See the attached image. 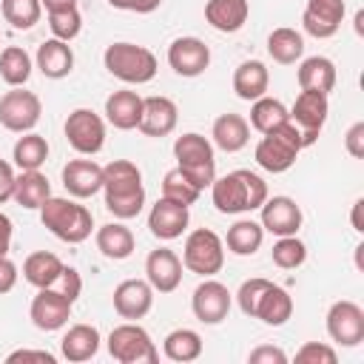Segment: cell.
<instances>
[{"label": "cell", "mask_w": 364, "mask_h": 364, "mask_svg": "<svg viewBox=\"0 0 364 364\" xmlns=\"http://www.w3.org/2000/svg\"><path fill=\"white\" fill-rule=\"evenodd\" d=\"M102 191L105 208L117 219H134L145 208L142 171L131 159H111L108 165H102Z\"/></svg>", "instance_id": "cell-1"}, {"label": "cell", "mask_w": 364, "mask_h": 364, "mask_svg": "<svg viewBox=\"0 0 364 364\" xmlns=\"http://www.w3.org/2000/svg\"><path fill=\"white\" fill-rule=\"evenodd\" d=\"M210 199L219 213H230V216L250 213V210H259L262 202L267 199V182L247 168H236V171L213 179Z\"/></svg>", "instance_id": "cell-2"}, {"label": "cell", "mask_w": 364, "mask_h": 364, "mask_svg": "<svg viewBox=\"0 0 364 364\" xmlns=\"http://www.w3.org/2000/svg\"><path fill=\"white\" fill-rule=\"evenodd\" d=\"M40 222L51 236H57L65 245H80L94 230L91 210L85 205H77L74 199H65V196H48L40 205Z\"/></svg>", "instance_id": "cell-3"}, {"label": "cell", "mask_w": 364, "mask_h": 364, "mask_svg": "<svg viewBox=\"0 0 364 364\" xmlns=\"http://www.w3.org/2000/svg\"><path fill=\"white\" fill-rule=\"evenodd\" d=\"M105 71L125 85H145L156 77V54L136 43H111L102 54Z\"/></svg>", "instance_id": "cell-4"}, {"label": "cell", "mask_w": 364, "mask_h": 364, "mask_svg": "<svg viewBox=\"0 0 364 364\" xmlns=\"http://www.w3.org/2000/svg\"><path fill=\"white\" fill-rule=\"evenodd\" d=\"M304 151V142H301V131L296 128V122H284L267 134H262L253 156H256V165L267 173H284L296 165L299 154Z\"/></svg>", "instance_id": "cell-5"}, {"label": "cell", "mask_w": 364, "mask_h": 364, "mask_svg": "<svg viewBox=\"0 0 364 364\" xmlns=\"http://www.w3.org/2000/svg\"><path fill=\"white\" fill-rule=\"evenodd\" d=\"M173 156H176V168L199 188H210L216 179V156H213V142L196 131H188L182 136H176L173 142Z\"/></svg>", "instance_id": "cell-6"}, {"label": "cell", "mask_w": 364, "mask_h": 364, "mask_svg": "<svg viewBox=\"0 0 364 364\" xmlns=\"http://www.w3.org/2000/svg\"><path fill=\"white\" fill-rule=\"evenodd\" d=\"M222 264H225V242L219 239V233H213L210 228L191 230L182 245V267L208 279V276H216Z\"/></svg>", "instance_id": "cell-7"}, {"label": "cell", "mask_w": 364, "mask_h": 364, "mask_svg": "<svg viewBox=\"0 0 364 364\" xmlns=\"http://www.w3.org/2000/svg\"><path fill=\"white\" fill-rule=\"evenodd\" d=\"M108 353L119 364H156L159 361V350L151 341V333L139 327L136 321L117 324L108 333Z\"/></svg>", "instance_id": "cell-8"}, {"label": "cell", "mask_w": 364, "mask_h": 364, "mask_svg": "<svg viewBox=\"0 0 364 364\" xmlns=\"http://www.w3.org/2000/svg\"><path fill=\"white\" fill-rule=\"evenodd\" d=\"M43 102L34 91H26L23 85L6 91L0 97V125L11 134H26L40 122Z\"/></svg>", "instance_id": "cell-9"}, {"label": "cell", "mask_w": 364, "mask_h": 364, "mask_svg": "<svg viewBox=\"0 0 364 364\" xmlns=\"http://www.w3.org/2000/svg\"><path fill=\"white\" fill-rule=\"evenodd\" d=\"M68 145L82 154V156H94L102 151L105 145V122L100 114H94L91 108H74L63 125Z\"/></svg>", "instance_id": "cell-10"}, {"label": "cell", "mask_w": 364, "mask_h": 364, "mask_svg": "<svg viewBox=\"0 0 364 364\" xmlns=\"http://www.w3.org/2000/svg\"><path fill=\"white\" fill-rule=\"evenodd\" d=\"M327 114H330V102H327V94L321 91H301L290 108V122H296V128L301 131V142L304 148H310L324 122H327Z\"/></svg>", "instance_id": "cell-11"}, {"label": "cell", "mask_w": 364, "mask_h": 364, "mask_svg": "<svg viewBox=\"0 0 364 364\" xmlns=\"http://www.w3.org/2000/svg\"><path fill=\"white\" fill-rule=\"evenodd\" d=\"M71 307H74V301H68L57 287H40L37 296L31 299L28 318H31V324L37 330L54 333V330H63L68 324Z\"/></svg>", "instance_id": "cell-12"}, {"label": "cell", "mask_w": 364, "mask_h": 364, "mask_svg": "<svg viewBox=\"0 0 364 364\" xmlns=\"http://www.w3.org/2000/svg\"><path fill=\"white\" fill-rule=\"evenodd\" d=\"M327 336L341 347H358L364 341V310L350 301H333L327 310Z\"/></svg>", "instance_id": "cell-13"}, {"label": "cell", "mask_w": 364, "mask_h": 364, "mask_svg": "<svg viewBox=\"0 0 364 364\" xmlns=\"http://www.w3.org/2000/svg\"><path fill=\"white\" fill-rule=\"evenodd\" d=\"M230 301H233V296H230L228 284L208 276L202 284H196V290L191 296V310L202 324H222L230 313Z\"/></svg>", "instance_id": "cell-14"}, {"label": "cell", "mask_w": 364, "mask_h": 364, "mask_svg": "<svg viewBox=\"0 0 364 364\" xmlns=\"http://www.w3.org/2000/svg\"><path fill=\"white\" fill-rule=\"evenodd\" d=\"M168 65L179 77H199L210 65V48L199 37H176L168 46Z\"/></svg>", "instance_id": "cell-15"}, {"label": "cell", "mask_w": 364, "mask_h": 364, "mask_svg": "<svg viewBox=\"0 0 364 364\" xmlns=\"http://www.w3.org/2000/svg\"><path fill=\"white\" fill-rule=\"evenodd\" d=\"M154 307V287L148 279H125L114 287V310L125 321H139Z\"/></svg>", "instance_id": "cell-16"}, {"label": "cell", "mask_w": 364, "mask_h": 364, "mask_svg": "<svg viewBox=\"0 0 364 364\" xmlns=\"http://www.w3.org/2000/svg\"><path fill=\"white\" fill-rule=\"evenodd\" d=\"M259 210H262L264 233H273V236H293V233H299V228L304 222L301 208L290 196H267Z\"/></svg>", "instance_id": "cell-17"}, {"label": "cell", "mask_w": 364, "mask_h": 364, "mask_svg": "<svg viewBox=\"0 0 364 364\" xmlns=\"http://www.w3.org/2000/svg\"><path fill=\"white\" fill-rule=\"evenodd\" d=\"M188 222H191V213L185 205L179 202H171V199H156V205H151V213H148V230L151 236H156L159 242H173L179 239L185 230H188Z\"/></svg>", "instance_id": "cell-18"}, {"label": "cell", "mask_w": 364, "mask_h": 364, "mask_svg": "<svg viewBox=\"0 0 364 364\" xmlns=\"http://www.w3.org/2000/svg\"><path fill=\"white\" fill-rule=\"evenodd\" d=\"M344 11H347L344 0H307L304 14H301V26L310 37L327 40L341 28Z\"/></svg>", "instance_id": "cell-19"}, {"label": "cell", "mask_w": 364, "mask_h": 364, "mask_svg": "<svg viewBox=\"0 0 364 364\" xmlns=\"http://www.w3.org/2000/svg\"><path fill=\"white\" fill-rule=\"evenodd\" d=\"M145 279L154 293H173L182 284V259L171 247H156L145 259Z\"/></svg>", "instance_id": "cell-20"}, {"label": "cell", "mask_w": 364, "mask_h": 364, "mask_svg": "<svg viewBox=\"0 0 364 364\" xmlns=\"http://www.w3.org/2000/svg\"><path fill=\"white\" fill-rule=\"evenodd\" d=\"M179 122V108L171 97H142V117H139V131L145 136H168L173 134Z\"/></svg>", "instance_id": "cell-21"}, {"label": "cell", "mask_w": 364, "mask_h": 364, "mask_svg": "<svg viewBox=\"0 0 364 364\" xmlns=\"http://www.w3.org/2000/svg\"><path fill=\"white\" fill-rule=\"evenodd\" d=\"M63 188L74 199H91L102 191V165L94 159H71L63 165Z\"/></svg>", "instance_id": "cell-22"}, {"label": "cell", "mask_w": 364, "mask_h": 364, "mask_svg": "<svg viewBox=\"0 0 364 364\" xmlns=\"http://www.w3.org/2000/svg\"><path fill=\"white\" fill-rule=\"evenodd\" d=\"M34 65L40 68L43 77H48V80H63V77H68V74L74 71V51H71V46H68L65 40L51 37V40H46V43L37 46Z\"/></svg>", "instance_id": "cell-23"}, {"label": "cell", "mask_w": 364, "mask_h": 364, "mask_svg": "<svg viewBox=\"0 0 364 364\" xmlns=\"http://www.w3.org/2000/svg\"><path fill=\"white\" fill-rule=\"evenodd\" d=\"M100 330L94 324H71L60 338V353L71 364H82L100 353Z\"/></svg>", "instance_id": "cell-24"}, {"label": "cell", "mask_w": 364, "mask_h": 364, "mask_svg": "<svg viewBox=\"0 0 364 364\" xmlns=\"http://www.w3.org/2000/svg\"><path fill=\"white\" fill-rule=\"evenodd\" d=\"M250 14V3L247 0H208L205 3V20L210 28L222 31V34H236Z\"/></svg>", "instance_id": "cell-25"}, {"label": "cell", "mask_w": 364, "mask_h": 364, "mask_svg": "<svg viewBox=\"0 0 364 364\" xmlns=\"http://www.w3.org/2000/svg\"><path fill=\"white\" fill-rule=\"evenodd\" d=\"M267 85H270V71L262 60H245L236 65L233 71V91L239 100L245 102H253L259 97L267 94Z\"/></svg>", "instance_id": "cell-26"}, {"label": "cell", "mask_w": 364, "mask_h": 364, "mask_svg": "<svg viewBox=\"0 0 364 364\" xmlns=\"http://www.w3.org/2000/svg\"><path fill=\"white\" fill-rule=\"evenodd\" d=\"M296 77H299V88L301 91H321V94H330L336 88V80H338L336 63L330 57H321V54L304 57Z\"/></svg>", "instance_id": "cell-27"}, {"label": "cell", "mask_w": 364, "mask_h": 364, "mask_svg": "<svg viewBox=\"0 0 364 364\" xmlns=\"http://www.w3.org/2000/svg\"><path fill=\"white\" fill-rule=\"evenodd\" d=\"M139 117H142V97L136 91H114L108 100H105V119L119 128V131H131L139 125Z\"/></svg>", "instance_id": "cell-28"}, {"label": "cell", "mask_w": 364, "mask_h": 364, "mask_svg": "<svg viewBox=\"0 0 364 364\" xmlns=\"http://www.w3.org/2000/svg\"><path fill=\"white\" fill-rule=\"evenodd\" d=\"M210 136H213V145L225 154H236L247 145L250 139V125L242 114H222L213 119V128H210Z\"/></svg>", "instance_id": "cell-29"}, {"label": "cell", "mask_w": 364, "mask_h": 364, "mask_svg": "<svg viewBox=\"0 0 364 364\" xmlns=\"http://www.w3.org/2000/svg\"><path fill=\"white\" fill-rule=\"evenodd\" d=\"M60 273H63V262L51 250H34L23 262V279L28 284H34L37 290L40 287H54L57 279H60Z\"/></svg>", "instance_id": "cell-30"}, {"label": "cell", "mask_w": 364, "mask_h": 364, "mask_svg": "<svg viewBox=\"0 0 364 364\" xmlns=\"http://www.w3.org/2000/svg\"><path fill=\"white\" fill-rule=\"evenodd\" d=\"M134 233L131 228H125L122 222H108L102 228H97V250L111 259V262H122L134 253Z\"/></svg>", "instance_id": "cell-31"}, {"label": "cell", "mask_w": 364, "mask_h": 364, "mask_svg": "<svg viewBox=\"0 0 364 364\" xmlns=\"http://www.w3.org/2000/svg\"><path fill=\"white\" fill-rule=\"evenodd\" d=\"M51 196V182L46 179V173L40 171H20V176L14 179V193L11 199L26 208V210H40V205Z\"/></svg>", "instance_id": "cell-32"}, {"label": "cell", "mask_w": 364, "mask_h": 364, "mask_svg": "<svg viewBox=\"0 0 364 364\" xmlns=\"http://www.w3.org/2000/svg\"><path fill=\"white\" fill-rule=\"evenodd\" d=\"M290 316H293V296L284 287L270 284L256 307V318L267 327H282V324H287Z\"/></svg>", "instance_id": "cell-33"}, {"label": "cell", "mask_w": 364, "mask_h": 364, "mask_svg": "<svg viewBox=\"0 0 364 364\" xmlns=\"http://www.w3.org/2000/svg\"><path fill=\"white\" fill-rule=\"evenodd\" d=\"M267 54L279 65H293L296 60L304 57V37H301V31L287 28V26L273 28L270 37H267Z\"/></svg>", "instance_id": "cell-34"}, {"label": "cell", "mask_w": 364, "mask_h": 364, "mask_svg": "<svg viewBox=\"0 0 364 364\" xmlns=\"http://www.w3.org/2000/svg\"><path fill=\"white\" fill-rule=\"evenodd\" d=\"M262 242H264V228L262 222H253V219H236L225 236L228 250L236 256H253L262 247Z\"/></svg>", "instance_id": "cell-35"}, {"label": "cell", "mask_w": 364, "mask_h": 364, "mask_svg": "<svg viewBox=\"0 0 364 364\" xmlns=\"http://www.w3.org/2000/svg\"><path fill=\"white\" fill-rule=\"evenodd\" d=\"M162 353H165V358L179 361V364L196 361L202 355V336L196 330H191V327H176V330H171L165 336Z\"/></svg>", "instance_id": "cell-36"}, {"label": "cell", "mask_w": 364, "mask_h": 364, "mask_svg": "<svg viewBox=\"0 0 364 364\" xmlns=\"http://www.w3.org/2000/svg\"><path fill=\"white\" fill-rule=\"evenodd\" d=\"M11 159H14V165L20 171H40L46 165V159H48V142H46V136H40L34 131H26L14 142Z\"/></svg>", "instance_id": "cell-37"}, {"label": "cell", "mask_w": 364, "mask_h": 364, "mask_svg": "<svg viewBox=\"0 0 364 364\" xmlns=\"http://www.w3.org/2000/svg\"><path fill=\"white\" fill-rule=\"evenodd\" d=\"M287 119H290V111L284 108V102L264 94V97L253 100V105H250V122L247 125H253L259 134H267V131L284 125Z\"/></svg>", "instance_id": "cell-38"}, {"label": "cell", "mask_w": 364, "mask_h": 364, "mask_svg": "<svg viewBox=\"0 0 364 364\" xmlns=\"http://www.w3.org/2000/svg\"><path fill=\"white\" fill-rule=\"evenodd\" d=\"M31 68H34V63H31L26 48H20V46L3 48V54H0V77H3V82L9 88L26 85L28 77H31Z\"/></svg>", "instance_id": "cell-39"}, {"label": "cell", "mask_w": 364, "mask_h": 364, "mask_svg": "<svg viewBox=\"0 0 364 364\" xmlns=\"http://www.w3.org/2000/svg\"><path fill=\"white\" fill-rule=\"evenodd\" d=\"M3 11V20L17 28V31H28L40 23V14H43V3L40 0H3L0 6Z\"/></svg>", "instance_id": "cell-40"}, {"label": "cell", "mask_w": 364, "mask_h": 364, "mask_svg": "<svg viewBox=\"0 0 364 364\" xmlns=\"http://www.w3.org/2000/svg\"><path fill=\"white\" fill-rule=\"evenodd\" d=\"M270 259L276 267L282 270H296L307 262V245L293 233V236H279L273 250H270Z\"/></svg>", "instance_id": "cell-41"}, {"label": "cell", "mask_w": 364, "mask_h": 364, "mask_svg": "<svg viewBox=\"0 0 364 364\" xmlns=\"http://www.w3.org/2000/svg\"><path fill=\"white\" fill-rule=\"evenodd\" d=\"M199 188L179 171V168H171L165 176H162V196L171 199V202H179L185 208H191L196 199H199Z\"/></svg>", "instance_id": "cell-42"}, {"label": "cell", "mask_w": 364, "mask_h": 364, "mask_svg": "<svg viewBox=\"0 0 364 364\" xmlns=\"http://www.w3.org/2000/svg\"><path fill=\"white\" fill-rule=\"evenodd\" d=\"M48 28H51V37L71 43V40L82 31V14H80V9L71 6V9L48 11Z\"/></svg>", "instance_id": "cell-43"}, {"label": "cell", "mask_w": 364, "mask_h": 364, "mask_svg": "<svg viewBox=\"0 0 364 364\" xmlns=\"http://www.w3.org/2000/svg\"><path fill=\"white\" fill-rule=\"evenodd\" d=\"M270 284H273V282H270V279H262V276H253V279L242 282V287H239V293H236L239 310H242L245 316L256 318V307H259V301H262V296H264V290H267Z\"/></svg>", "instance_id": "cell-44"}, {"label": "cell", "mask_w": 364, "mask_h": 364, "mask_svg": "<svg viewBox=\"0 0 364 364\" xmlns=\"http://www.w3.org/2000/svg\"><path fill=\"white\" fill-rule=\"evenodd\" d=\"M296 361L299 364H336L338 355L330 344L324 341H304L299 350H296Z\"/></svg>", "instance_id": "cell-45"}, {"label": "cell", "mask_w": 364, "mask_h": 364, "mask_svg": "<svg viewBox=\"0 0 364 364\" xmlns=\"http://www.w3.org/2000/svg\"><path fill=\"white\" fill-rule=\"evenodd\" d=\"M68 301H77L80 299V293H82V276L77 273V267H68V264H63V273H60V279H57V284H54Z\"/></svg>", "instance_id": "cell-46"}, {"label": "cell", "mask_w": 364, "mask_h": 364, "mask_svg": "<svg viewBox=\"0 0 364 364\" xmlns=\"http://www.w3.org/2000/svg\"><path fill=\"white\" fill-rule=\"evenodd\" d=\"M247 361L250 364H287V353L273 344H259L256 350H250Z\"/></svg>", "instance_id": "cell-47"}, {"label": "cell", "mask_w": 364, "mask_h": 364, "mask_svg": "<svg viewBox=\"0 0 364 364\" xmlns=\"http://www.w3.org/2000/svg\"><path fill=\"white\" fill-rule=\"evenodd\" d=\"M344 148L353 159H361L364 156V122H353L344 134Z\"/></svg>", "instance_id": "cell-48"}, {"label": "cell", "mask_w": 364, "mask_h": 364, "mask_svg": "<svg viewBox=\"0 0 364 364\" xmlns=\"http://www.w3.org/2000/svg\"><path fill=\"white\" fill-rule=\"evenodd\" d=\"M17 276H20V273H17V264H14L9 256H0V296L14 290Z\"/></svg>", "instance_id": "cell-49"}, {"label": "cell", "mask_w": 364, "mask_h": 364, "mask_svg": "<svg viewBox=\"0 0 364 364\" xmlns=\"http://www.w3.org/2000/svg\"><path fill=\"white\" fill-rule=\"evenodd\" d=\"M162 0H108V6L122 9V11H136V14H151L159 9Z\"/></svg>", "instance_id": "cell-50"}, {"label": "cell", "mask_w": 364, "mask_h": 364, "mask_svg": "<svg viewBox=\"0 0 364 364\" xmlns=\"http://www.w3.org/2000/svg\"><path fill=\"white\" fill-rule=\"evenodd\" d=\"M6 361H9V364H17V361H40V364H54L57 358H54L51 353H46V350H14V353H9V355H6Z\"/></svg>", "instance_id": "cell-51"}, {"label": "cell", "mask_w": 364, "mask_h": 364, "mask_svg": "<svg viewBox=\"0 0 364 364\" xmlns=\"http://www.w3.org/2000/svg\"><path fill=\"white\" fill-rule=\"evenodd\" d=\"M14 179H17V173H14L11 162L0 159V205H3L6 199H11V193H14Z\"/></svg>", "instance_id": "cell-52"}, {"label": "cell", "mask_w": 364, "mask_h": 364, "mask_svg": "<svg viewBox=\"0 0 364 364\" xmlns=\"http://www.w3.org/2000/svg\"><path fill=\"white\" fill-rule=\"evenodd\" d=\"M11 233H14V225H11V219L0 210V256L9 253V247H11Z\"/></svg>", "instance_id": "cell-53"}, {"label": "cell", "mask_w": 364, "mask_h": 364, "mask_svg": "<svg viewBox=\"0 0 364 364\" xmlns=\"http://www.w3.org/2000/svg\"><path fill=\"white\" fill-rule=\"evenodd\" d=\"M361 208H364V199H355V205H353V213H350V222H353V230H355V233H364V222H361Z\"/></svg>", "instance_id": "cell-54"}, {"label": "cell", "mask_w": 364, "mask_h": 364, "mask_svg": "<svg viewBox=\"0 0 364 364\" xmlns=\"http://www.w3.org/2000/svg\"><path fill=\"white\" fill-rule=\"evenodd\" d=\"M43 6H46V11H57V9H71V6H77L80 0H40Z\"/></svg>", "instance_id": "cell-55"}, {"label": "cell", "mask_w": 364, "mask_h": 364, "mask_svg": "<svg viewBox=\"0 0 364 364\" xmlns=\"http://www.w3.org/2000/svg\"><path fill=\"white\" fill-rule=\"evenodd\" d=\"M361 23H364V11H355V34H361V31H364V26H361Z\"/></svg>", "instance_id": "cell-56"}]
</instances>
